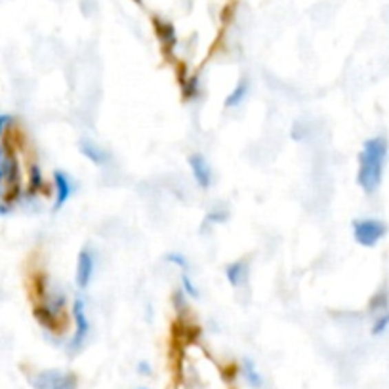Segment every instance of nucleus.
I'll return each mask as SVG.
<instances>
[{
	"instance_id": "2eb2a0df",
	"label": "nucleus",
	"mask_w": 389,
	"mask_h": 389,
	"mask_svg": "<svg viewBox=\"0 0 389 389\" xmlns=\"http://www.w3.org/2000/svg\"><path fill=\"white\" fill-rule=\"evenodd\" d=\"M182 284H183V290L189 294L191 298H199V290L195 286V282L191 281V277L187 271H182Z\"/></svg>"
},
{
	"instance_id": "dca6fc26",
	"label": "nucleus",
	"mask_w": 389,
	"mask_h": 389,
	"mask_svg": "<svg viewBox=\"0 0 389 389\" xmlns=\"http://www.w3.org/2000/svg\"><path fill=\"white\" fill-rule=\"evenodd\" d=\"M166 262L174 264L176 267H180V271H189V262L185 260V256L182 254H168L166 256Z\"/></svg>"
},
{
	"instance_id": "f3484780",
	"label": "nucleus",
	"mask_w": 389,
	"mask_h": 389,
	"mask_svg": "<svg viewBox=\"0 0 389 389\" xmlns=\"http://www.w3.org/2000/svg\"><path fill=\"white\" fill-rule=\"evenodd\" d=\"M388 326H389V315H381L380 319L376 321V324H374L372 334H381Z\"/></svg>"
},
{
	"instance_id": "1a4fd4ad",
	"label": "nucleus",
	"mask_w": 389,
	"mask_h": 389,
	"mask_svg": "<svg viewBox=\"0 0 389 389\" xmlns=\"http://www.w3.org/2000/svg\"><path fill=\"white\" fill-rule=\"evenodd\" d=\"M189 166L195 182L199 183L202 189H208L210 183H212V170H210V165L207 162V158L202 157L200 153H195V155H191Z\"/></svg>"
},
{
	"instance_id": "9d476101",
	"label": "nucleus",
	"mask_w": 389,
	"mask_h": 389,
	"mask_svg": "<svg viewBox=\"0 0 389 389\" xmlns=\"http://www.w3.org/2000/svg\"><path fill=\"white\" fill-rule=\"evenodd\" d=\"M249 275H250L249 260H237V262H233L231 265H227V267H225V277H227L229 284L235 286V288H242V286H246V282H249Z\"/></svg>"
},
{
	"instance_id": "a211bd4d",
	"label": "nucleus",
	"mask_w": 389,
	"mask_h": 389,
	"mask_svg": "<svg viewBox=\"0 0 389 389\" xmlns=\"http://www.w3.org/2000/svg\"><path fill=\"white\" fill-rule=\"evenodd\" d=\"M138 372L141 376H151L153 374V366L149 363H145V361H141V363H138Z\"/></svg>"
},
{
	"instance_id": "aec40b11",
	"label": "nucleus",
	"mask_w": 389,
	"mask_h": 389,
	"mask_svg": "<svg viewBox=\"0 0 389 389\" xmlns=\"http://www.w3.org/2000/svg\"><path fill=\"white\" fill-rule=\"evenodd\" d=\"M134 2H138V4H141V2H143V0H134Z\"/></svg>"
},
{
	"instance_id": "9b49d317",
	"label": "nucleus",
	"mask_w": 389,
	"mask_h": 389,
	"mask_svg": "<svg viewBox=\"0 0 389 389\" xmlns=\"http://www.w3.org/2000/svg\"><path fill=\"white\" fill-rule=\"evenodd\" d=\"M54 185H56V204H54V208L58 210L73 197V182H71V178L65 172H56Z\"/></svg>"
},
{
	"instance_id": "4468645a",
	"label": "nucleus",
	"mask_w": 389,
	"mask_h": 389,
	"mask_svg": "<svg viewBox=\"0 0 389 389\" xmlns=\"http://www.w3.org/2000/svg\"><path fill=\"white\" fill-rule=\"evenodd\" d=\"M246 94H249V83L246 81H242V83L233 90V94L227 98V101H225V105L227 107H239L240 103L244 101V98H246Z\"/></svg>"
},
{
	"instance_id": "f257e3e1",
	"label": "nucleus",
	"mask_w": 389,
	"mask_h": 389,
	"mask_svg": "<svg viewBox=\"0 0 389 389\" xmlns=\"http://www.w3.org/2000/svg\"><path fill=\"white\" fill-rule=\"evenodd\" d=\"M46 189L23 125L16 116H0V212H10L23 197Z\"/></svg>"
},
{
	"instance_id": "39448f33",
	"label": "nucleus",
	"mask_w": 389,
	"mask_h": 389,
	"mask_svg": "<svg viewBox=\"0 0 389 389\" xmlns=\"http://www.w3.org/2000/svg\"><path fill=\"white\" fill-rule=\"evenodd\" d=\"M27 378L33 389H78V378L75 374L58 370V368L36 370L29 374Z\"/></svg>"
},
{
	"instance_id": "6ab92c4d",
	"label": "nucleus",
	"mask_w": 389,
	"mask_h": 389,
	"mask_svg": "<svg viewBox=\"0 0 389 389\" xmlns=\"http://www.w3.org/2000/svg\"><path fill=\"white\" fill-rule=\"evenodd\" d=\"M225 218H227L225 212H214L212 215H208V222H210V224H222Z\"/></svg>"
},
{
	"instance_id": "412c9836",
	"label": "nucleus",
	"mask_w": 389,
	"mask_h": 389,
	"mask_svg": "<svg viewBox=\"0 0 389 389\" xmlns=\"http://www.w3.org/2000/svg\"><path fill=\"white\" fill-rule=\"evenodd\" d=\"M138 389H149V388H138Z\"/></svg>"
},
{
	"instance_id": "f03ea898",
	"label": "nucleus",
	"mask_w": 389,
	"mask_h": 389,
	"mask_svg": "<svg viewBox=\"0 0 389 389\" xmlns=\"http://www.w3.org/2000/svg\"><path fill=\"white\" fill-rule=\"evenodd\" d=\"M25 288L36 321L46 330L61 334V330L65 328L67 317L65 298L58 294V290L50 288L41 260L36 256L29 257V264L25 267Z\"/></svg>"
},
{
	"instance_id": "7ed1b4c3",
	"label": "nucleus",
	"mask_w": 389,
	"mask_h": 389,
	"mask_svg": "<svg viewBox=\"0 0 389 389\" xmlns=\"http://www.w3.org/2000/svg\"><path fill=\"white\" fill-rule=\"evenodd\" d=\"M178 389H233L224 366L195 341L183 344L178 355Z\"/></svg>"
},
{
	"instance_id": "0eeeda50",
	"label": "nucleus",
	"mask_w": 389,
	"mask_h": 389,
	"mask_svg": "<svg viewBox=\"0 0 389 389\" xmlns=\"http://www.w3.org/2000/svg\"><path fill=\"white\" fill-rule=\"evenodd\" d=\"M73 321H75V332L73 338L69 341V353L75 355L84 348L88 334H90V321L86 315V304L83 298H76L73 304Z\"/></svg>"
},
{
	"instance_id": "20e7f679",
	"label": "nucleus",
	"mask_w": 389,
	"mask_h": 389,
	"mask_svg": "<svg viewBox=\"0 0 389 389\" xmlns=\"http://www.w3.org/2000/svg\"><path fill=\"white\" fill-rule=\"evenodd\" d=\"M386 160H388V140L383 136H376L364 141L363 151L359 155L357 182L366 195L376 193L381 185Z\"/></svg>"
},
{
	"instance_id": "ddd939ff",
	"label": "nucleus",
	"mask_w": 389,
	"mask_h": 389,
	"mask_svg": "<svg viewBox=\"0 0 389 389\" xmlns=\"http://www.w3.org/2000/svg\"><path fill=\"white\" fill-rule=\"evenodd\" d=\"M81 153H83L86 158H90L94 165L100 166L107 162V153L101 149L100 145H96V143L90 140H84L83 143H81Z\"/></svg>"
},
{
	"instance_id": "f8f14e48",
	"label": "nucleus",
	"mask_w": 389,
	"mask_h": 389,
	"mask_svg": "<svg viewBox=\"0 0 389 389\" xmlns=\"http://www.w3.org/2000/svg\"><path fill=\"white\" fill-rule=\"evenodd\" d=\"M240 372L244 376V380L249 381L250 388L254 389L264 388V378H262V374H260V370L256 368V364L252 363L250 359H244V361L240 363Z\"/></svg>"
},
{
	"instance_id": "423d86ee",
	"label": "nucleus",
	"mask_w": 389,
	"mask_h": 389,
	"mask_svg": "<svg viewBox=\"0 0 389 389\" xmlns=\"http://www.w3.org/2000/svg\"><path fill=\"white\" fill-rule=\"evenodd\" d=\"M388 233V225L381 220L374 218H364V220H355L353 222V237L361 246H376Z\"/></svg>"
},
{
	"instance_id": "6e6552de",
	"label": "nucleus",
	"mask_w": 389,
	"mask_h": 389,
	"mask_svg": "<svg viewBox=\"0 0 389 389\" xmlns=\"http://www.w3.org/2000/svg\"><path fill=\"white\" fill-rule=\"evenodd\" d=\"M94 273H96V254L92 249H84L78 254V262H76V284L81 288H88Z\"/></svg>"
}]
</instances>
